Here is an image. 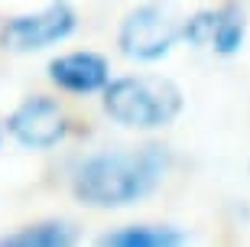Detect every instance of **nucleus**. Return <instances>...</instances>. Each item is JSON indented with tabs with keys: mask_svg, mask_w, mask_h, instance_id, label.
<instances>
[{
	"mask_svg": "<svg viewBox=\"0 0 250 247\" xmlns=\"http://www.w3.org/2000/svg\"><path fill=\"white\" fill-rule=\"evenodd\" d=\"M169 156L163 147L133 153H101L75 173V195L88 205H127L146 195L166 173Z\"/></svg>",
	"mask_w": 250,
	"mask_h": 247,
	"instance_id": "f257e3e1",
	"label": "nucleus"
},
{
	"mask_svg": "<svg viewBox=\"0 0 250 247\" xmlns=\"http://www.w3.org/2000/svg\"><path fill=\"white\" fill-rule=\"evenodd\" d=\"M104 111L124 127H163L182 111V91L159 75L117 78L104 88Z\"/></svg>",
	"mask_w": 250,
	"mask_h": 247,
	"instance_id": "f03ea898",
	"label": "nucleus"
},
{
	"mask_svg": "<svg viewBox=\"0 0 250 247\" xmlns=\"http://www.w3.org/2000/svg\"><path fill=\"white\" fill-rule=\"evenodd\" d=\"M179 33L186 29L179 26V20L163 7H140L133 10L121 26V52L130 59H143V62H153V59H163V55L172 49V43L179 39Z\"/></svg>",
	"mask_w": 250,
	"mask_h": 247,
	"instance_id": "7ed1b4c3",
	"label": "nucleus"
},
{
	"mask_svg": "<svg viewBox=\"0 0 250 247\" xmlns=\"http://www.w3.org/2000/svg\"><path fill=\"white\" fill-rule=\"evenodd\" d=\"M72 29H75V10L65 0H56L39 13L10 20L0 33V43L13 52H33V49H46L59 39H65Z\"/></svg>",
	"mask_w": 250,
	"mask_h": 247,
	"instance_id": "20e7f679",
	"label": "nucleus"
},
{
	"mask_svg": "<svg viewBox=\"0 0 250 247\" xmlns=\"http://www.w3.org/2000/svg\"><path fill=\"white\" fill-rule=\"evenodd\" d=\"M7 127L23 147H33V150H49L65 137V117H62V111H59V104L49 98L23 101L10 114Z\"/></svg>",
	"mask_w": 250,
	"mask_h": 247,
	"instance_id": "39448f33",
	"label": "nucleus"
},
{
	"mask_svg": "<svg viewBox=\"0 0 250 247\" xmlns=\"http://www.w3.org/2000/svg\"><path fill=\"white\" fill-rule=\"evenodd\" d=\"M186 39L195 46H208L221 55H231L244 39V20L231 7L205 10V13H195L186 23Z\"/></svg>",
	"mask_w": 250,
	"mask_h": 247,
	"instance_id": "423d86ee",
	"label": "nucleus"
},
{
	"mask_svg": "<svg viewBox=\"0 0 250 247\" xmlns=\"http://www.w3.org/2000/svg\"><path fill=\"white\" fill-rule=\"evenodd\" d=\"M49 78L75 94H91L107 88V62L94 52H72L49 62Z\"/></svg>",
	"mask_w": 250,
	"mask_h": 247,
	"instance_id": "0eeeda50",
	"label": "nucleus"
},
{
	"mask_svg": "<svg viewBox=\"0 0 250 247\" xmlns=\"http://www.w3.org/2000/svg\"><path fill=\"white\" fill-rule=\"evenodd\" d=\"M104 247H179L186 238L172 228H121L101 238Z\"/></svg>",
	"mask_w": 250,
	"mask_h": 247,
	"instance_id": "6e6552de",
	"label": "nucleus"
},
{
	"mask_svg": "<svg viewBox=\"0 0 250 247\" xmlns=\"http://www.w3.org/2000/svg\"><path fill=\"white\" fill-rule=\"evenodd\" d=\"M72 241H75V234L68 225L46 221V225H36V228H23V231H13V234H3L0 247H68Z\"/></svg>",
	"mask_w": 250,
	"mask_h": 247,
	"instance_id": "1a4fd4ad",
	"label": "nucleus"
}]
</instances>
